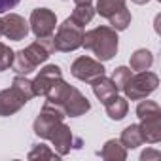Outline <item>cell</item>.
Listing matches in <instances>:
<instances>
[{"mask_svg":"<svg viewBox=\"0 0 161 161\" xmlns=\"http://www.w3.org/2000/svg\"><path fill=\"white\" fill-rule=\"evenodd\" d=\"M118 31H114L112 27H95L87 32H84V42L82 46L89 51L95 53V57L104 63L116 57L118 53Z\"/></svg>","mask_w":161,"mask_h":161,"instance_id":"obj_1","label":"cell"},{"mask_svg":"<svg viewBox=\"0 0 161 161\" xmlns=\"http://www.w3.org/2000/svg\"><path fill=\"white\" fill-rule=\"evenodd\" d=\"M125 2H127V0H97L95 14H99L101 17L108 19L116 12H119L121 8H125Z\"/></svg>","mask_w":161,"mask_h":161,"instance_id":"obj_20","label":"cell"},{"mask_svg":"<svg viewBox=\"0 0 161 161\" xmlns=\"http://www.w3.org/2000/svg\"><path fill=\"white\" fill-rule=\"evenodd\" d=\"M157 2H161V0H157Z\"/></svg>","mask_w":161,"mask_h":161,"instance_id":"obj_33","label":"cell"},{"mask_svg":"<svg viewBox=\"0 0 161 161\" xmlns=\"http://www.w3.org/2000/svg\"><path fill=\"white\" fill-rule=\"evenodd\" d=\"M31 161H34V159H59L61 155L55 152V150H51L49 146H46V144H36L31 152H29V155H27Z\"/></svg>","mask_w":161,"mask_h":161,"instance_id":"obj_24","label":"cell"},{"mask_svg":"<svg viewBox=\"0 0 161 161\" xmlns=\"http://www.w3.org/2000/svg\"><path fill=\"white\" fill-rule=\"evenodd\" d=\"M59 110L64 114V118H80V116H84L86 112L91 110V103L82 91H78L76 87L70 86V89H68L66 97L63 99Z\"/></svg>","mask_w":161,"mask_h":161,"instance_id":"obj_8","label":"cell"},{"mask_svg":"<svg viewBox=\"0 0 161 161\" xmlns=\"http://www.w3.org/2000/svg\"><path fill=\"white\" fill-rule=\"evenodd\" d=\"M104 106H106L108 118L114 119V121L123 119V118L127 116V112H129V103H127V99H125V97H119V95H114L110 101L104 103Z\"/></svg>","mask_w":161,"mask_h":161,"instance_id":"obj_16","label":"cell"},{"mask_svg":"<svg viewBox=\"0 0 161 161\" xmlns=\"http://www.w3.org/2000/svg\"><path fill=\"white\" fill-rule=\"evenodd\" d=\"M59 121H64V114H63L59 108H55V106L44 104L40 116H38V118L34 119V123H32V131H34L36 136L47 140L49 135H51V131H53V127H55Z\"/></svg>","mask_w":161,"mask_h":161,"instance_id":"obj_7","label":"cell"},{"mask_svg":"<svg viewBox=\"0 0 161 161\" xmlns=\"http://www.w3.org/2000/svg\"><path fill=\"white\" fill-rule=\"evenodd\" d=\"M131 76H133V72H131V68H127V66H118V68H114V72H112V82L116 84L118 91H123V87H125V84L129 82Z\"/></svg>","mask_w":161,"mask_h":161,"instance_id":"obj_26","label":"cell"},{"mask_svg":"<svg viewBox=\"0 0 161 161\" xmlns=\"http://www.w3.org/2000/svg\"><path fill=\"white\" fill-rule=\"evenodd\" d=\"M12 87H15L27 101H31L34 97V89H32V80H29L27 76H21L17 74L14 78V82H12Z\"/></svg>","mask_w":161,"mask_h":161,"instance_id":"obj_23","label":"cell"},{"mask_svg":"<svg viewBox=\"0 0 161 161\" xmlns=\"http://www.w3.org/2000/svg\"><path fill=\"white\" fill-rule=\"evenodd\" d=\"M93 17H95V8L91 4H76L74 12L70 14V19L80 27H86L87 23H91Z\"/></svg>","mask_w":161,"mask_h":161,"instance_id":"obj_19","label":"cell"},{"mask_svg":"<svg viewBox=\"0 0 161 161\" xmlns=\"http://www.w3.org/2000/svg\"><path fill=\"white\" fill-rule=\"evenodd\" d=\"M129 63H131V68L133 70H150V66L153 64V53L150 51V49H146V47H142V49H136L133 55H131V59H129Z\"/></svg>","mask_w":161,"mask_h":161,"instance_id":"obj_18","label":"cell"},{"mask_svg":"<svg viewBox=\"0 0 161 161\" xmlns=\"http://www.w3.org/2000/svg\"><path fill=\"white\" fill-rule=\"evenodd\" d=\"M47 140H51V144H53L55 152H57L61 157H63V155H66V153H70V150H72V148L80 150V148L84 146L82 138L74 136V135H72V131H70V127H68L64 121H59V123L53 127V131H51V135H49V138H47Z\"/></svg>","mask_w":161,"mask_h":161,"instance_id":"obj_4","label":"cell"},{"mask_svg":"<svg viewBox=\"0 0 161 161\" xmlns=\"http://www.w3.org/2000/svg\"><path fill=\"white\" fill-rule=\"evenodd\" d=\"M55 51V44H53V34L51 36H44V38H38L36 42H32V44H29L25 49H23V53H25V57L34 64V66H38V64H42V63H46L47 59H49V55Z\"/></svg>","mask_w":161,"mask_h":161,"instance_id":"obj_10","label":"cell"},{"mask_svg":"<svg viewBox=\"0 0 161 161\" xmlns=\"http://www.w3.org/2000/svg\"><path fill=\"white\" fill-rule=\"evenodd\" d=\"M76 4H91V0H74Z\"/></svg>","mask_w":161,"mask_h":161,"instance_id":"obj_31","label":"cell"},{"mask_svg":"<svg viewBox=\"0 0 161 161\" xmlns=\"http://www.w3.org/2000/svg\"><path fill=\"white\" fill-rule=\"evenodd\" d=\"M119 142H121L127 150H136L138 146H142L144 140H142V133H140L138 123H131V125H127V127L121 131Z\"/></svg>","mask_w":161,"mask_h":161,"instance_id":"obj_17","label":"cell"},{"mask_svg":"<svg viewBox=\"0 0 161 161\" xmlns=\"http://www.w3.org/2000/svg\"><path fill=\"white\" fill-rule=\"evenodd\" d=\"M12 68H14V72L15 74H21V76H27V74H31L36 66L25 57V53H23V49L21 51H15L14 53V63H12Z\"/></svg>","mask_w":161,"mask_h":161,"instance_id":"obj_21","label":"cell"},{"mask_svg":"<svg viewBox=\"0 0 161 161\" xmlns=\"http://www.w3.org/2000/svg\"><path fill=\"white\" fill-rule=\"evenodd\" d=\"M31 27L29 21H25V17H21L19 14H6L2 17V34L12 40V42H21L27 38Z\"/></svg>","mask_w":161,"mask_h":161,"instance_id":"obj_9","label":"cell"},{"mask_svg":"<svg viewBox=\"0 0 161 161\" xmlns=\"http://www.w3.org/2000/svg\"><path fill=\"white\" fill-rule=\"evenodd\" d=\"M159 152L157 150H152V148H148V150H144L142 153H140V161H150V159H159Z\"/></svg>","mask_w":161,"mask_h":161,"instance_id":"obj_29","label":"cell"},{"mask_svg":"<svg viewBox=\"0 0 161 161\" xmlns=\"http://www.w3.org/2000/svg\"><path fill=\"white\" fill-rule=\"evenodd\" d=\"M19 4V0H0V14H6Z\"/></svg>","mask_w":161,"mask_h":161,"instance_id":"obj_28","label":"cell"},{"mask_svg":"<svg viewBox=\"0 0 161 161\" xmlns=\"http://www.w3.org/2000/svg\"><path fill=\"white\" fill-rule=\"evenodd\" d=\"M108 21H110V27L114 31H127L129 25H131V12L127 8H121L112 17H108Z\"/></svg>","mask_w":161,"mask_h":161,"instance_id":"obj_22","label":"cell"},{"mask_svg":"<svg viewBox=\"0 0 161 161\" xmlns=\"http://www.w3.org/2000/svg\"><path fill=\"white\" fill-rule=\"evenodd\" d=\"M157 114H161V108H159L157 103H153V101H142L140 99V103L136 106L138 119H144V118H150V116H157Z\"/></svg>","mask_w":161,"mask_h":161,"instance_id":"obj_25","label":"cell"},{"mask_svg":"<svg viewBox=\"0 0 161 161\" xmlns=\"http://www.w3.org/2000/svg\"><path fill=\"white\" fill-rule=\"evenodd\" d=\"M138 127H140V133H142V140L144 142H148V144L161 142V114L140 119Z\"/></svg>","mask_w":161,"mask_h":161,"instance_id":"obj_13","label":"cell"},{"mask_svg":"<svg viewBox=\"0 0 161 161\" xmlns=\"http://www.w3.org/2000/svg\"><path fill=\"white\" fill-rule=\"evenodd\" d=\"M70 74L80 80V82L91 84L93 80L104 76V66L99 59H91V57H78L72 66H70Z\"/></svg>","mask_w":161,"mask_h":161,"instance_id":"obj_5","label":"cell"},{"mask_svg":"<svg viewBox=\"0 0 161 161\" xmlns=\"http://www.w3.org/2000/svg\"><path fill=\"white\" fill-rule=\"evenodd\" d=\"M14 49L6 44L0 42V72H4L8 68H12V63H14Z\"/></svg>","mask_w":161,"mask_h":161,"instance_id":"obj_27","label":"cell"},{"mask_svg":"<svg viewBox=\"0 0 161 161\" xmlns=\"http://www.w3.org/2000/svg\"><path fill=\"white\" fill-rule=\"evenodd\" d=\"M157 86H159V78H157L155 72L140 70L138 74H133L129 78V82L123 87V93H125V99L140 101V99L150 97L157 89Z\"/></svg>","mask_w":161,"mask_h":161,"instance_id":"obj_2","label":"cell"},{"mask_svg":"<svg viewBox=\"0 0 161 161\" xmlns=\"http://www.w3.org/2000/svg\"><path fill=\"white\" fill-rule=\"evenodd\" d=\"M84 27L76 25L70 17H66L63 21V25H59L57 34L53 36V44H55V51H76L78 47H82L84 42Z\"/></svg>","mask_w":161,"mask_h":161,"instance_id":"obj_3","label":"cell"},{"mask_svg":"<svg viewBox=\"0 0 161 161\" xmlns=\"http://www.w3.org/2000/svg\"><path fill=\"white\" fill-rule=\"evenodd\" d=\"M63 78V70L57 64H46L36 78L32 80V89H34V97H44L49 89V86L55 82V80Z\"/></svg>","mask_w":161,"mask_h":161,"instance_id":"obj_11","label":"cell"},{"mask_svg":"<svg viewBox=\"0 0 161 161\" xmlns=\"http://www.w3.org/2000/svg\"><path fill=\"white\" fill-rule=\"evenodd\" d=\"M29 27L36 38L51 36L55 32V27H57V15H55V12L47 10V8H36L31 14Z\"/></svg>","mask_w":161,"mask_h":161,"instance_id":"obj_6","label":"cell"},{"mask_svg":"<svg viewBox=\"0 0 161 161\" xmlns=\"http://www.w3.org/2000/svg\"><path fill=\"white\" fill-rule=\"evenodd\" d=\"M99 155L103 159H106V161H125L127 159V148L119 140L112 138V140L104 142V146L101 148Z\"/></svg>","mask_w":161,"mask_h":161,"instance_id":"obj_15","label":"cell"},{"mask_svg":"<svg viewBox=\"0 0 161 161\" xmlns=\"http://www.w3.org/2000/svg\"><path fill=\"white\" fill-rule=\"evenodd\" d=\"M0 36H2V19H0Z\"/></svg>","mask_w":161,"mask_h":161,"instance_id":"obj_32","label":"cell"},{"mask_svg":"<svg viewBox=\"0 0 161 161\" xmlns=\"http://www.w3.org/2000/svg\"><path fill=\"white\" fill-rule=\"evenodd\" d=\"M27 103H29V101H27L15 87L2 89V91H0V116H2V118L14 116V114L19 112Z\"/></svg>","mask_w":161,"mask_h":161,"instance_id":"obj_12","label":"cell"},{"mask_svg":"<svg viewBox=\"0 0 161 161\" xmlns=\"http://www.w3.org/2000/svg\"><path fill=\"white\" fill-rule=\"evenodd\" d=\"M91 89L95 93V97L104 104L106 101H110L114 95H118V87L116 84L112 82V78H106V76H101L97 80H93L91 82Z\"/></svg>","mask_w":161,"mask_h":161,"instance_id":"obj_14","label":"cell"},{"mask_svg":"<svg viewBox=\"0 0 161 161\" xmlns=\"http://www.w3.org/2000/svg\"><path fill=\"white\" fill-rule=\"evenodd\" d=\"M131 2H135V4H140V6H142V4H148L150 0H131Z\"/></svg>","mask_w":161,"mask_h":161,"instance_id":"obj_30","label":"cell"}]
</instances>
